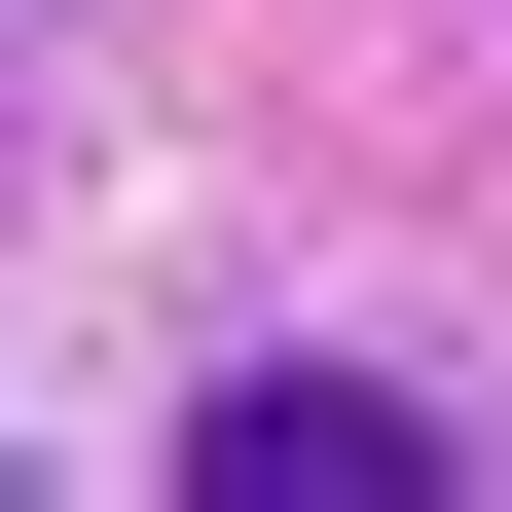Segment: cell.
Masks as SVG:
<instances>
[{"mask_svg":"<svg viewBox=\"0 0 512 512\" xmlns=\"http://www.w3.org/2000/svg\"><path fill=\"white\" fill-rule=\"evenodd\" d=\"M183 476H256V512H439V403H366V366H220Z\"/></svg>","mask_w":512,"mask_h":512,"instance_id":"6da1fadb","label":"cell"}]
</instances>
